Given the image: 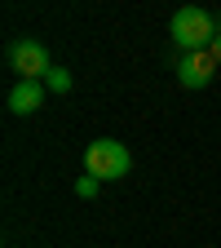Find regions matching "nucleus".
I'll list each match as a JSON object with an SVG mask.
<instances>
[{
	"mask_svg": "<svg viewBox=\"0 0 221 248\" xmlns=\"http://www.w3.org/2000/svg\"><path fill=\"white\" fill-rule=\"evenodd\" d=\"M98 186H102L98 177H88V173H84V177L75 182V195H80V200H93V195H98Z\"/></svg>",
	"mask_w": 221,
	"mask_h": 248,
	"instance_id": "0eeeda50",
	"label": "nucleus"
},
{
	"mask_svg": "<svg viewBox=\"0 0 221 248\" xmlns=\"http://www.w3.org/2000/svg\"><path fill=\"white\" fill-rule=\"evenodd\" d=\"M5 58H9V67L18 71V80H44V76L53 71L49 49H44L40 40H14V45L5 49Z\"/></svg>",
	"mask_w": 221,
	"mask_h": 248,
	"instance_id": "7ed1b4c3",
	"label": "nucleus"
},
{
	"mask_svg": "<svg viewBox=\"0 0 221 248\" xmlns=\"http://www.w3.org/2000/svg\"><path fill=\"white\" fill-rule=\"evenodd\" d=\"M40 102H44V84H40V80H18V84L9 89V111H14V115H36Z\"/></svg>",
	"mask_w": 221,
	"mask_h": 248,
	"instance_id": "39448f33",
	"label": "nucleus"
},
{
	"mask_svg": "<svg viewBox=\"0 0 221 248\" xmlns=\"http://www.w3.org/2000/svg\"><path fill=\"white\" fill-rule=\"evenodd\" d=\"M129 169H133V155H129V146H124V142L98 138V142L84 146V173H88V177L115 182V177H129Z\"/></svg>",
	"mask_w": 221,
	"mask_h": 248,
	"instance_id": "f03ea898",
	"label": "nucleus"
},
{
	"mask_svg": "<svg viewBox=\"0 0 221 248\" xmlns=\"http://www.w3.org/2000/svg\"><path fill=\"white\" fill-rule=\"evenodd\" d=\"M212 76H217V58H212L208 49H204V53H181V58H177V80H181V89H208Z\"/></svg>",
	"mask_w": 221,
	"mask_h": 248,
	"instance_id": "20e7f679",
	"label": "nucleus"
},
{
	"mask_svg": "<svg viewBox=\"0 0 221 248\" xmlns=\"http://www.w3.org/2000/svg\"><path fill=\"white\" fill-rule=\"evenodd\" d=\"M44 84H49L53 93H71V71H67V67H53V71L44 76Z\"/></svg>",
	"mask_w": 221,
	"mask_h": 248,
	"instance_id": "423d86ee",
	"label": "nucleus"
},
{
	"mask_svg": "<svg viewBox=\"0 0 221 248\" xmlns=\"http://www.w3.org/2000/svg\"><path fill=\"white\" fill-rule=\"evenodd\" d=\"M208 53H212V58H217V62H221V31H217V40H212V45H208Z\"/></svg>",
	"mask_w": 221,
	"mask_h": 248,
	"instance_id": "6e6552de",
	"label": "nucleus"
},
{
	"mask_svg": "<svg viewBox=\"0 0 221 248\" xmlns=\"http://www.w3.org/2000/svg\"><path fill=\"white\" fill-rule=\"evenodd\" d=\"M168 36H173V45L181 53H204L217 40V18L208 9H199V5H181L173 14V22H168Z\"/></svg>",
	"mask_w": 221,
	"mask_h": 248,
	"instance_id": "f257e3e1",
	"label": "nucleus"
}]
</instances>
